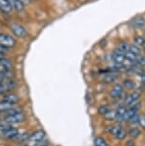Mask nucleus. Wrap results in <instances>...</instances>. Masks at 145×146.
Here are the masks:
<instances>
[{
	"instance_id": "1",
	"label": "nucleus",
	"mask_w": 145,
	"mask_h": 146,
	"mask_svg": "<svg viewBox=\"0 0 145 146\" xmlns=\"http://www.w3.org/2000/svg\"><path fill=\"white\" fill-rule=\"evenodd\" d=\"M17 86V82L15 78H8L0 84V95H7L13 93V91Z\"/></svg>"
},
{
	"instance_id": "2",
	"label": "nucleus",
	"mask_w": 145,
	"mask_h": 146,
	"mask_svg": "<svg viewBox=\"0 0 145 146\" xmlns=\"http://www.w3.org/2000/svg\"><path fill=\"white\" fill-rule=\"evenodd\" d=\"M26 119H27V115H25L24 112L17 113V114L11 115H6V117H4V118H3L4 121H6L7 123H9L11 125L25 122Z\"/></svg>"
},
{
	"instance_id": "3",
	"label": "nucleus",
	"mask_w": 145,
	"mask_h": 146,
	"mask_svg": "<svg viewBox=\"0 0 145 146\" xmlns=\"http://www.w3.org/2000/svg\"><path fill=\"white\" fill-rule=\"evenodd\" d=\"M10 30L13 33V35L19 38H24L28 35V31L27 29L21 24L18 23H12L10 25Z\"/></svg>"
},
{
	"instance_id": "4",
	"label": "nucleus",
	"mask_w": 145,
	"mask_h": 146,
	"mask_svg": "<svg viewBox=\"0 0 145 146\" xmlns=\"http://www.w3.org/2000/svg\"><path fill=\"white\" fill-rule=\"evenodd\" d=\"M124 88L121 84H115L113 87H112V89L110 91V96L111 98H113V100H121V98H124Z\"/></svg>"
},
{
	"instance_id": "5",
	"label": "nucleus",
	"mask_w": 145,
	"mask_h": 146,
	"mask_svg": "<svg viewBox=\"0 0 145 146\" xmlns=\"http://www.w3.org/2000/svg\"><path fill=\"white\" fill-rule=\"evenodd\" d=\"M45 137H46V132L44 130H42V129H39V130L34 131V133H32L30 135L29 139L27 142L32 143V144H36V143L44 140Z\"/></svg>"
},
{
	"instance_id": "6",
	"label": "nucleus",
	"mask_w": 145,
	"mask_h": 146,
	"mask_svg": "<svg viewBox=\"0 0 145 146\" xmlns=\"http://www.w3.org/2000/svg\"><path fill=\"white\" fill-rule=\"evenodd\" d=\"M16 45V40L13 36L6 34H0V46L10 49Z\"/></svg>"
},
{
	"instance_id": "7",
	"label": "nucleus",
	"mask_w": 145,
	"mask_h": 146,
	"mask_svg": "<svg viewBox=\"0 0 145 146\" xmlns=\"http://www.w3.org/2000/svg\"><path fill=\"white\" fill-rule=\"evenodd\" d=\"M124 54L125 53H123L120 49H115L113 53H112V60H114L115 64H122L125 59Z\"/></svg>"
},
{
	"instance_id": "8",
	"label": "nucleus",
	"mask_w": 145,
	"mask_h": 146,
	"mask_svg": "<svg viewBox=\"0 0 145 146\" xmlns=\"http://www.w3.org/2000/svg\"><path fill=\"white\" fill-rule=\"evenodd\" d=\"M19 133H20V132H19L17 128H15L12 126V127L8 129L7 131H5L3 134H1V137L6 139H15Z\"/></svg>"
},
{
	"instance_id": "9",
	"label": "nucleus",
	"mask_w": 145,
	"mask_h": 146,
	"mask_svg": "<svg viewBox=\"0 0 145 146\" xmlns=\"http://www.w3.org/2000/svg\"><path fill=\"white\" fill-rule=\"evenodd\" d=\"M2 100L6 101L10 104H13V105H16L20 100V98L15 93H10L7 94V95H4L3 98H2Z\"/></svg>"
},
{
	"instance_id": "10",
	"label": "nucleus",
	"mask_w": 145,
	"mask_h": 146,
	"mask_svg": "<svg viewBox=\"0 0 145 146\" xmlns=\"http://www.w3.org/2000/svg\"><path fill=\"white\" fill-rule=\"evenodd\" d=\"M119 78V76L117 75L116 73H106L102 78V82L106 84H111V83H115Z\"/></svg>"
},
{
	"instance_id": "11",
	"label": "nucleus",
	"mask_w": 145,
	"mask_h": 146,
	"mask_svg": "<svg viewBox=\"0 0 145 146\" xmlns=\"http://www.w3.org/2000/svg\"><path fill=\"white\" fill-rule=\"evenodd\" d=\"M145 26V18L143 16H136L132 20V27L134 29H141Z\"/></svg>"
},
{
	"instance_id": "12",
	"label": "nucleus",
	"mask_w": 145,
	"mask_h": 146,
	"mask_svg": "<svg viewBox=\"0 0 145 146\" xmlns=\"http://www.w3.org/2000/svg\"><path fill=\"white\" fill-rule=\"evenodd\" d=\"M0 11L4 13H11L13 7L8 0H0Z\"/></svg>"
},
{
	"instance_id": "13",
	"label": "nucleus",
	"mask_w": 145,
	"mask_h": 146,
	"mask_svg": "<svg viewBox=\"0 0 145 146\" xmlns=\"http://www.w3.org/2000/svg\"><path fill=\"white\" fill-rule=\"evenodd\" d=\"M127 134L131 139H138L141 135V129L138 127V126H133V127H131L129 130H128Z\"/></svg>"
},
{
	"instance_id": "14",
	"label": "nucleus",
	"mask_w": 145,
	"mask_h": 146,
	"mask_svg": "<svg viewBox=\"0 0 145 146\" xmlns=\"http://www.w3.org/2000/svg\"><path fill=\"white\" fill-rule=\"evenodd\" d=\"M10 2V4L12 5L13 9L16 10L17 12H21L24 10V6L25 4L22 2V0H8Z\"/></svg>"
},
{
	"instance_id": "15",
	"label": "nucleus",
	"mask_w": 145,
	"mask_h": 146,
	"mask_svg": "<svg viewBox=\"0 0 145 146\" xmlns=\"http://www.w3.org/2000/svg\"><path fill=\"white\" fill-rule=\"evenodd\" d=\"M122 86L124 88V90H129V91H134L136 89V83L133 79L131 78H125L122 82Z\"/></svg>"
},
{
	"instance_id": "16",
	"label": "nucleus",
	"mask_w": 145,
	"mask_h": 146,
	"mask_svg": "<svg viewBox=\"0 0 145 146\" xmlns=\"http://www.w3.org/2000/svg\"><path fill=\"white\" fill-rule=\"evenodd\" d=\"M122 126L121 125H108L107 127H106V132L109 134V135H111V136H113L114 137H116V135L117 133L119 132V130L120 128H121Z\"/></svg>"
},
{
	"instance_id": "17",
	"label": "nucleus",
	"mask_w": 145,
	"mask_h": 146,
	"mask_svg": "<svg viewBox=\"0 0 145 146\" xmlns=\"http://www.w3.org/2000/svg\"><path fill=\"white\" fill-rule=\"evenodd\" d=\"M30 135H31V134H29L28 132H24V133H19L17 135V137H16L13 140H15V141H16V142H18V143L19 142H26V141H28Z\"/></svg>"
},
{
	"instance_id": "18",
	"label": "nucleus",
	"mask_w": 145,
	"mask_h": 146,
	"mask_svg": "<svg viewBox=\"0 0 145 146\" xmlns=\"http://www.w3.org/2000/svg\"><path fill=\"white\" fill-rule=\"evenodd\" d=\"M13 78V73L10 70H1L0 71V84L3 82L5 79Z\"/></svg>"
},
{
	"instance_id": "19",
	"label": "nucleus",
	"mask_w": 145,
	"mask_h": 146,
	"mask_svg": "<svg viewBox=\"0 0 145 146\" xmlns=\"http://www.w3.org/2000/svg\"><path fill=\"white\" fill-rule=\"evenodd\" d=\"M13 106H15V105H13V104H10V103L6 102V101L1 100H0V114H4V113H6L8 110L13 108Z\"/></svg>"
},
{
	"instance_id": "20",
	"label": "nucleus",
	"mask_w": 145,
	"mask_h": 146,
	"mask_svg": "<svg viewBox=\"0 0 145 146\" xmlns=\"http://www.w3.org/2000/svg\"><path fill=\"white\" fill-rule=\"evenodd\" d=\"M111 107L107 105V104H102V105H100L99 107L97 108V113H98V115H104L107 114L108 112H110L111 111Z\"/></svg>"
},
{
	"instance_id": "21",
	"label": "nucleus",
	"mask_w": 145,
	"mask_h": 146,
	"mask_svg": "<svg viewBox=\"0 0 145 146\" xmlns=\"http://www.w3.org/2000/svg\"><path fill=\"white\" fill-rule=\"evenodd\" d=\"M128 136V134H127V131L125 130L124 128L121 127L119 130V132L117 133L116 135V137H115V139H117V140H123V139H126V137Z\"/></svg>"
},
{
	"instance_id": "22",
	"label": "nucleus",
	"mask_w": 145,
	"mask_h": 146,
	"mask_svg": "<svg viewBox=\"0 0 145 146\" xmlns=\"http://www.w3.org/2000/svg\"><path fill=\"white\" fill-rule=\"evenodd\" d=\"M129 96H130V98L133 102H135V101L139 100V98H140V96H141V92H140V90L135 89L131 92V94H129Z\"/></svg>"
},
{
	"instance_id": "23",
	"label": "nucleus",
	"mask_w": 145,
	"mask_h": 146,
	"mask_svg": "<svg viewBox=\"0 0 145 146\" xmlns=\"http://www.w3.org/2000/svg\"><path fill=\"white\" fill-rule=\"evenodd\" d=\"M21 112H24L23 109L21 107H18V106H13V108H11L10 110H8L6 113H4V117L6 115H15V114H17V113H21Z\"/></svg>"
},
{
	"instance_id": "24",
	"label": "nucleus",
	"mask_w": 145,
	"mask_h": 146,
	"mask_svg": "<svg viewBox=\"0 0 145 146\" xmlns=\"http://www.w3.org/2000/svg\"><path fill=\"white\" fill-rule=\"evenodd\" d=\"M94 146H109V144L105 139L101 137H95L94 139Z\"/></svg>"
},
{
	"instance_id": "25",
	"label": "nucleus",
	"mask_w": 145,
	"mask_h": 146,
	"mask_svg": "<svg viewBox=\"0 0 145 146\" xmlns=\"http://www.w3.org/2000/svg\"><path fill=\"white\" fill-rule=\"evenodd\" d=\"M134 42H135L136 45L138 46H144L145 45V36L143 35H138L134 37Z\"/></svg>"
},
{
	"instance_id": "26",
	"label": "nucleus",
	"mask_w": 145,
	"mask_h": 146,
	"mask_svg": "<svg viewBox=\"0 0 145 146\" xmlns=\"http://www.w3.org/2000/svg\"><path fill=\"white\" fill-rule=\"evenodd\" d=\"M129 51L131 53L135 54L136 56H139V54H140V52H141V49H140V47L136 45V44H130Z\"/></svg>"
},
{
	"instance_id": "27",
	"label": "nucleus",
	"mask_w": 145,
	"mask_h": 146,
	"mask_svg": "<svg viewBox=\"0 0 145 146\" xmlns=\"http://www.w3.org/2000/svg\"><path fill=\"white\" fill-rule=\"evenodd\" d=\"M12 127V125L7 123L6 121L4 120H0V135L3 134L5 131H7L8 129Z\"/></svg>"
},
{
	"instance_id": "28",
	"label": "nucleus",
	"mask_w": 145,
	"mask_h": 146,
	"mask_svg": "<svg viewBox=\"0 0 145 146\" xmlns=\"http://www.w3.org/2000/svg\"><path fill=\"white\" fill-rule=\"evenodd\" d=\"M129 48H130V44L128 43V41L123 40V41H121V42L119 43V49H120L123 53H126V52L129 51Z\"/></svg>"
},
{
	"instance_id": "29",
	"label": "nucleus",
	"mask_w": 145,
	"mask_h": 146,
	"mask_svg": "<svg viewBox=\"0 0 145 146\" xmlns=\"http://www.w3.org/2000/svg\"><path fill=\"white\" fill-rule=\"evenodd\" d=\"M11 66V62L8 59L3 58L0 60V67L2 68V70H10Z\"/></svg>"
},
{
	"instance_id": "30",
	"label": "nucleus",
	"mask_w": 145,
	"mask_h": 146,
	"mask_svg": "<svg viewBox=\"0 0 145 146\" xmlns=\"http://www.w3.org/2000/svg\"><path fill=\"white\" fill-rule=\"evenodd\" d=\"M136 56H136L135 54L131 53L130 51L126 52V53H125V54H124L125 59H126V60H129L130 62H136Z\"/></svg>"
},
{
	"instance_id": "31",
	"label": "nucleus",
	"mask_w": 145,
	"mask_h": 146,
	"mask_svg": "<svg viewBox=\"0 0 145 146\" xmlns=\"http://www.w3.org/2000/svg\"><path fill=\"white\" fill-rule=\"evenodd\" d=\"M138 124L139 128H140L141 130H145V114L139 115Z\"/></svg>"
},
{
	"instance_id": "32",
	"label": "nucleus",
	"mask_w": 145,
	"mask_h": 146,
	"mask_svg": "<svg viewBox=\"0 0 145 146\" xmlns=\"http://www.w3.org/2000/svg\"><path fill=\"white\" fill-rule=\"evenodd\" d=\"M106 120H114L116 119V112L114 110H111L110 112H108L107 114L104 115Z\"/></svg>"
},
{
	"instance_id": "33",
	"label": "nucleus",
	"mask_w": 145,
	"mask_h": 146,
	"mask_svg": "<svg viewBox=\"0 0 145 146\" xmlns=\"http://www.w3.org/2000/svg\"><path fill=\"white\" fill-rule=\"evenodd\" d=\"M136 64L140 66V67H142V66H145V57L144 56H136Z\"/></svg>"
},
{
	"instance_id": "34",
	"label": "nucleus",
	"mask_w": 145,
	"mask_h": 146,
	"mask_svg": "<svg viewBox=\"0 0 145 146\" xmlns=\"http://www.w3.org/2000/svg\"><path fill=\"white\" fill-rule=\"evenodd\" d=\"M135 145H136L135 140H134L133 139H128L127 141L125 142V144H124V146H135Z\"/></svg>"
},
{
	"instance_id": "35",
	"label": "nucleus",
	"mask_w": 145,
	"mask_h": 146,
	"mask_svg": "<svg viewBox=\"0 0 145 146\" xmlns=\"http://www.w3.org/2000/svg\"><path fill=\"white\" fill-rule=\"evenodd\" d=\"M0 53L1 54H7V53H9V49H7V48H5V47L3 46H0Z\"/></svg>"
},
{
	"instance_id": "36",
	"label": "nucleus",
	"mask_w": 145,
	"mask_h": 146,
	"mask_svg": "<svg viewBox=\"0 0 145 146\" xmlns=\"http://www.w3.org/2000/svg\"><path fill=\"white\" fill-rule=\"evenodd\" d=\"M140 80H141V83L145 85V72L142 75H140Z\"/></svg>"
},
{
	"instance_id": "37",
	"label": "nucleus",
	"mask_w": 145,
	"mask_h": 146,
	"mask_svg": "<svg viewBox=\"0 0 145 146\" xmlns=\"http://www.w3.org/2000/svg\"><path fill=\"white\" fill-rule=\"evenodd\" d=\"M3 58H5V54H1V53H0V60H1V59H3Z\"/></svg>"
},
{
	"instance_id": "38",
	"label": "nucleus",
	"mask_w": 145,
	"mask_h": 146,
	"mask_svg": "<svg viewBox=\"0 0 145 146\" xmlns=\"http://www.w3.org/2000/svg\"><path fill=\"white\" fill-rule=\"evenodd\" d=\"M19 146H29L28 144H21V145H19Z\"/></svg>"
},
{
	"instance_id": "39",
	"label": "nucleus",
	"mask_w": 145,
	"mask_h": 146,
	"mask_svg": "<svg viewBox=\"0 0 145 146\" xmlns=\"http://www.w3.org/2000/svg\"><path fill=\"white\" fill-rule=\"evenodd\" d=\"M143 50H144V52H145V45L143 46Z\"/></svg>"
},
{
	"instance_id": "40",
	"label": "nucleus",
	"mask_w": 145,
	"mask_h": 146,
	"mask_svg": "<svg viewBox=\"0 0 145 146\" xmlns=\"http://www.w3.org/2000/svg\"><path fill=\"white\" fill-rule=\"evenodd\" d=\"M22 2H23V0H22Z\"/></svg>"
}]
</instances>
